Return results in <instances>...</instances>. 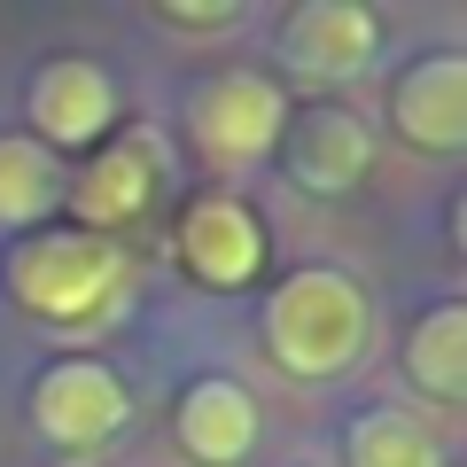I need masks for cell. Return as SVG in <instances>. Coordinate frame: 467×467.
Segmentation results:
<instances>
[{
	"instance_id": "obj_9",
	"label": "cell",
	"mask_w": 467,
	"mask_h": 467,
	"mask_svg": "<svg viewBox=\"0 0 467 467\" xmlns=\"http://www.w3.org/2000/svg\"><path fill=\"white\" fill-rule=\"evenodd\" d=\"M382 47V16L358 0H304L281 24V63L304 78H358Z\"/></svg>"
},
{
	"instance_id": "obj_14",
	"label": "cell",
	"mask_w": 467,
	"mask_h": 467,
	"mask_svg": "<svg viewBox=\"0 0 467 467\" xmlns=\"http://www.w3.org/2000/svg\"><path fill=\"white\" fill-rule=\"evenodd\" d=\"M55 202V156L32 133H0V226H32Z\"/></svg>"
},
{
	"instance_id": "obj_7",
	"label": "cell",
	"mask_w": 467,
	"mask_h": 467,
	"mask_svg": "<svg viewBox=\"0 0 467 467\" xmlns=\"http://www.w3.org/2000/svg\"><path fill=\"white\" fill-rule=\"evenodd\" d=\"M180 265L202 288H250L265 265V226L242 195H195L180 211Z\"/></svg>"
},
{
	"instance_id": "obj_4",
	"label": "cell",
	"mask_w": 467,
	"mask_h": 467,
	"mask_svg": "<svg viewBox=\"0 0 467 467\" xmlns=\"http://www.w3.org/2000/svg\"><path fill=\"white\" fill-rule=\"evenodd\" d=\"M125 420H133V389L117 382V367H101V358H63L32 389V429L63 451H101Z\"/></svg>"
},
{
	"instance_id": "obj_8",
	"label": "cell",
	"mask_w": 467,
	"mask_h": 467,
	"mask_svg": "<svg viewBox=\"0 0 467 467\" xmlns=\"http://www.w3.org/2000/svg\"><path fill=\"white\" fill-rule=\"evenodd\" d=\"M257 429H265V413L234 374H202L171 405V436H180V451L195 467H242L257 451Z\"/></svg>"
},
{
	"instance_id": "obj_3",
	"label": "cell",
	"mask_w": 467,
	"mask_h": 467,
	"mask_svg": "<svg viewBox=\"0 0 467 467\" xmlns=\"http://www.w3.org/2000/svg\"><path fill=\"white\" fill-rule=\"evenodd\" d=\"M187 125H195V149L211 171H250L281 149L288 125V94L265 70H226V78H202L187 101Z\"/></svg>"
},
{
	"instance_id": "obj_1",
	"label": "cell",
	"mask_w": 467,
	"mask_h": 467,
	"mask_svg": "<svg viewBox=\"0 0 467 467\" xmlns=\"http://www.w3.org/2000/svg\"><path fill=\"white\" fill-rule=\"evenodd\" d=\"M367 343H374V304H367V288L350 281V273L304 265V273H288V281L273 288L265 350H273V367H288L296 382H335V374H350L367 358Z\"/></svg>"
},
{
	"instance_id": "obj_6",
	"label": "cell",
	"mask_w": 467,
	"mask_h": 467,
	"mask_svg": "<svg viewBox=\"0 0 467 467\" xmlns=\"http://www.w3.org/2000/svg\"><path fill=\"white\" fill-rule=\"evenodd\" d=\"M117 133V86L86 55H55L32 78V140L39 149H101Z\"/></svg>"
},
{
	"instance_id": "obj_2",
	"label": "cell",
	"mask_w": 467,
	"mask_h": 467,
	"mask_svg": "<svg viewBox=\"0 0 467 467\" xmlns=\"http://www.w3.org/2000/svg\"><path fill=\"white\" fill-rule=\"evenodd\" d=\"M117 288H125V250L109 234L55 226L8 250V296L32 319H94Z\"/></svg>"
},
{
	"instance_id": "obj_13",
	"label": "cell",
	"mask_w": 467,
	"mask_h": 467,
	"mask_svg": "<svg viewBox=\"0 0 467 467\" xmlns=\"http://www.w3.org/2000/svg\"><path fill=\"white\" fill-rule=\"evenodd\" d=\"M350 467H444L429 420H413L405 405H374L350 420Z\"/></svg>"
},
{
	"instance_id": "obj_5",
	"label": "cell",
	"mask_w": 467,
	"mask_h": 467,
	"mask_svg": "<svg viewBox=\"0 0 467 467\" xmlns=\"http://www.w3.org/2000/svg\"><path fill=\"white\" fill-rule=\"evenodd\" d=\"M281 156L304 195H350L374 171V133L358 125L350 101H304L281 125Z\"/></svg>"
},
{
	"instance_id": "obj_10",
	"label": "cell",
	"mask_w": 467,
	"mask_h": 467,
	"mask_svg": "<svg viewBox=\"0 0 467 467\" xmlns=\"http://www.w3.org/2000/svg\"><path fill=\"white\" fill-rule=\"evenodd\" d=\"M389 117H398V133L413 140V149L451 156L467 140V55L460 47L420 55V63L398 78V94H389Z\"/></svg>"
},
{
	"instance_id": "obj_11",
	"label": "cell",
	"mask_w": 467,
	"mask_h": 467,
	"mask_svg": "<svg viewBox=\"0 0 467 467\" xmlns=\"http://www.w3.org/2000/svg\"><path fill=\"white\" fill-rule=\"evenodd\" d=\"M156 187H164V140L156 133H109L101 156L86 164V180H78L86 234H109V226H125V218H140Z\"/></svg>"
},
{
	"instance_id": "obj_12",
	"label": "cell",
	"mask_w": 467,
	"mask_h": 467,
	"mask_svg": "<svg viewBox=\"0 0 467 467\" xmlns=\"http://www.w3.org/2000/svg\"><path fill=\"white\" fill-rule=\"evenodd\" d=\"M405 374H413L429 398H460L467 389V312L460 304H436L413 335H405Z\"/></svg>"
},
{
	"instance_id": "obj_15",
	"label": "cell",
	"mask_w": 467,
	"mask_h": 467,
	"mask_svg": "<svg viewBox=\"0 0 467 467\" xmlns=\"http://www.w3.org/2000/svg\"><path fill=\"white\" fill-rule=\"evenodd\" d=\"M156 16H164V24H195V32H202V24H234L242 8H234V0H211V8H164V0H156Z\"/></svg>"
}]
</instances>
